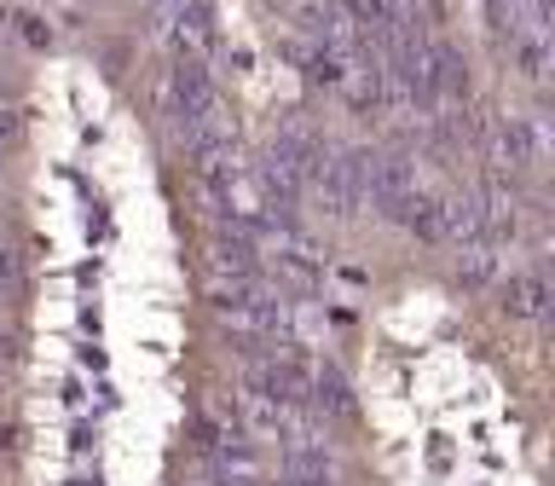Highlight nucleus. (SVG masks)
Returning <instances> with one entry per match:
<instances>
[{"mask_svg": "<svg viewBox=\"0 0 555 486\" xmlns=\"http://www.w3.org/2000/svg\"><path fill=\"white\" fill-rule=\"evenodd\" d=\"M411 191H416V168L405 156H371V168H364V203L382 208V215H393Z\"/></svg>", "mask_w": 555, "mask_h": 486, "instance_id": "6", "label": "nucleus"}, {"mask_svg": "<svg viewBox=\"0 0 555 486\" xmlns=\"http://www.w3.org/2000/svg\"><path fill=\"white\" fill-rule=\"evenodd\" d=\"M544 302H550L544 278H538V272H520L515 284H509V295H503V312H509V319H538V312H544Z\"/></svg>", "mask_w": 555, "mask_h": 486, "instance_id": "8", "label": "nucleus"}, {"mask_svg": "<svg viewBox=\"0 0 555 486\" xmlns=\"http://www.w3.org/2000/svg\"><path fill=\"white\" fill-rule=\"evenodd\" d=\"M307 388H312V371L301 359H260L249 376V394L267 399V406H284V411H301Z\"/></svg>", "mask_w": 555, "mask_h": 486, "instance_id": "4", "label": "nucleus"}, {"mask_svg": "<svg viewBox=\"0 0 555 486\" xmlns=\"http://www.w3.org/2000/svg\"><path fill=\"white\" fill-rule=\"evenodd\" d=\"M411 7H428V0H411Z\"/></svg>", "mask_w": 555, "mask_h": 486, "instance_id": "14", "label": "nucleus"}, {"mask_svg": "<svg viewBox=\"0 0 555 486\" xmlns=\"http://www.w3.org/2000/svg\"><path fill=\"white\" fill-rule=\"evenodd\" d=\"M492 163H498V168H509V174L538 168V163H544V128H538L532 116L498 122V133H492Z\"/></svg>", "mask_w": 555, "mask_h": 486, "instance_id": "5", "label": "nucleus"}, {"mask_svg": "<svg viewBox=\"0 0 555 486\" xmlns=\"http://www.w3.org/2000/svg\"><path fill=\"white\" fill-rule=\"evenodd\" d=\"M168 99H173L180 128H185V122H197V116H208V111H220V93H215V81H208V69H203L197 52H180V59H173Z\"/></svg>", "mask_w": 555, "mask_h": 486, "instance_id": "3", "label": "nucleus"}, {"mask_svg": "<svg viewBox=\"0 0 555 486\" xmlns=\"http://www.w3.org/2000/svg\"><path fill=\"white\" fill-rule=\"evenodd\" d=\"M364 168H371V151H341V156H324L307 186L324 197L330 215H353L364 203Z\"/></svg>", "mask_w": 555, "mask_h": 486, "instance_id": "2", "label": "nucleus"}, {"mask_svg": "<svg viewBox=\"0 0 555 486\" xmlns=\"http://www.w3.org/2000/svg\"><path fill=\"white\" fill-rule=\"evenodd\" d=\"M307 406H319L330 417H353V388H347V376L336 371V364H319V371H312Z\"/></svg>", "mask_w": 555, "mask_h": 486, "instance_id": "7", "label": "nucleus"}, {"mask_svg": "<svg viewBox=\"0 0 555 486\" xmlns=\"http://www.w3.org/2000/svg\"><path fill=\"white\" fill-rule=\"evenodd\" d=\"M69 486H99V481H69Z\"/></svg>", "mask_w": 555, "mask_h": 486, "instance_id": "13", "label": "nucleus"}, {"mask_svg": "<svg viewBox=\"0 0 555 486\" xmlns=\"http://www.w3.org/2000/svg\"><path fill=\"white\" fill-rule=\"evenodd\" d=\"M215 307H220V319L243 330V336H260V342H272V336H289V302H284V290H272L267 278H220L215 284Z\"/></svg>", "mask_w": 555, "mask_h": 486, "instance_id": "1", "label": "nucleus"}, {"mask_svg": "<svg viewBox=\"0 0 555 486\" xmlns=\"http://www.w3.org/2000/svg\"><path fill=\"white\" fill-rule=\"evenodd\" d=\"M12 139H17V116H12V111H0V151H7Z\"/></svg>", "mask_w": 555, "mask_h": 486, "instance_id": "12", "label": "nucleus"}, {"mask_svg": "<svg viewBox=\"0 0 555 486\" xmlns=\"http://www.w3.org/2000/svg\"><path fill=\"white\" fill-rule=\"evenodd\" d=\"M498 272V250L486 238H475V243H463V255H457V278L463 284H486V278Z\"/></svg>", "mask_w": 555, "mask_h": 486, "instance_id": "11", "label": "nucleus"}, {"mask_svg": "<svg viewBox=\"0 0 555 486\" xmlns=\"http://www.w3.org/2000/svg\"><path fill=\"white\" fill-rule=\"evenodd\" d=\"M295 59H301V76H307V81H324V87H341V81H347V64L336 59V52L295 47Z\"/></svg>", "mask_w": 555, "mask_h": 486, "instance_id": "10", "label": "nucleus"}, {"mask_svg": "<svg viewBox=\"0 0 555 486\" xmlns=\"http://www.w3.org/2000/svg\"><path fill=\"white\" fill-rule=\"evenodd\" d=\"M180 41L191 52L215 47V7H208V0H185V7H180Z\"/></svg>", "mask_w": 555, "mask_h": 486, "instance_id": "9", "label": "nucleus"}]
</instances>
